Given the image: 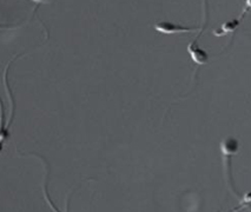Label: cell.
I'll use <instances>...</instances> for the list:
<instances>
[{"label": "cell", "mask_w": 251, "mask_h": 212, "mask_svg": "<svg viewBox=\"0 0 251 212\" xmlns=\"http://www.w3.org/2000/svg\"><path fill=\"white\" fill-rule=\"evenodd\" d=\"M238 147H239L238 141L232 137H227L221 143V151H222V155H223V163L224 165H226V175L227 184H229V187L231 188V190L233 191V193H235L236 196H238V193L236 192L235 188H233L232 185L231 157L237 153Z\"/></svg>", "instance_id": "1"}, {"label": "cell", "mask_w": 251, "mask_h": 212, "mask_svg": "<svg viewBox=\"0 0 251 212\" xmlns=\"http://www.w3.org/2000/svg\"><path fill=\"white\" fill-rule=\"evenodd\" d=\"M154 30L164 34H175V33H190V32H196V27H186V26L175 24V23L169 22V20H162V22L156 23L153 25Z\"/></svg>", "instance_id": "2"}, {"label": "cell", "mask_w": 251, "mask_h": 212, "mask_svg": "<svg viewBox=\"0 0 251 212\" xmlns=\"http://www.w3.org/2000/svg\"><path fill=\"white\" fill-rule=\"evenodd\" d=\"M203 30H204V26H203L202 31H201L200 33H198V36L195 38V40H192L190 44L188 45V52H189V54L191 56L192 62L196 63L198 66L205 65V64H208V62H209V56H208V53H206V51L203 50V48H201V46L197 44L198 38L201 37Z\"/></svg>", "instance_id": "3"}, {"label": "cell", "mask_w": 251, "mask_h": 212, "mask_svg": "<svg viewBox=\"0 0 251 212\" xmlns=\"http://www.w3.org/2000/svg\"><path fill=\"white\" fill-rule=\"evenodd\" d=\"M248 11H249V0H248V1H247V7H245L244 12L242 13L241 16L238 17V18L229 20V22H226V23H224V24H222L220 30H217V31L214 32L215 36L222 37V36H226V34H227V33H231V32H235L238 28L239 24H241L242 19H243L245 14L248 13Z\"/></svg>", "instance_id": "4"}, {"label": "cell", "mask_w": 251, "mask_h": 212, "mask_svg": "<svg viewBox=\"0 0 251 212\" xmlns=\"http://www.w3.org/2000/svg\"><path fill=\"white\" fill-rule=\"evenodd\" d=\"M33 2H37V4H46V2H50L51 0H32Z\"/></svg>", "instance_id": "5"}, {"label": "cell", "mask_w": 251, "mask_h": 212, "mask_svg": "<svg viewBox=\"0 0 251 212\" xmlns=\"http://www.w3.org/2000/svg\"><path fill=\"white\" fill-rule=\"evenodd\" d=\"M8 27H13L11 25H0V28H8Z\"/></svg>", "instance_id": "6"}]
</instances>
